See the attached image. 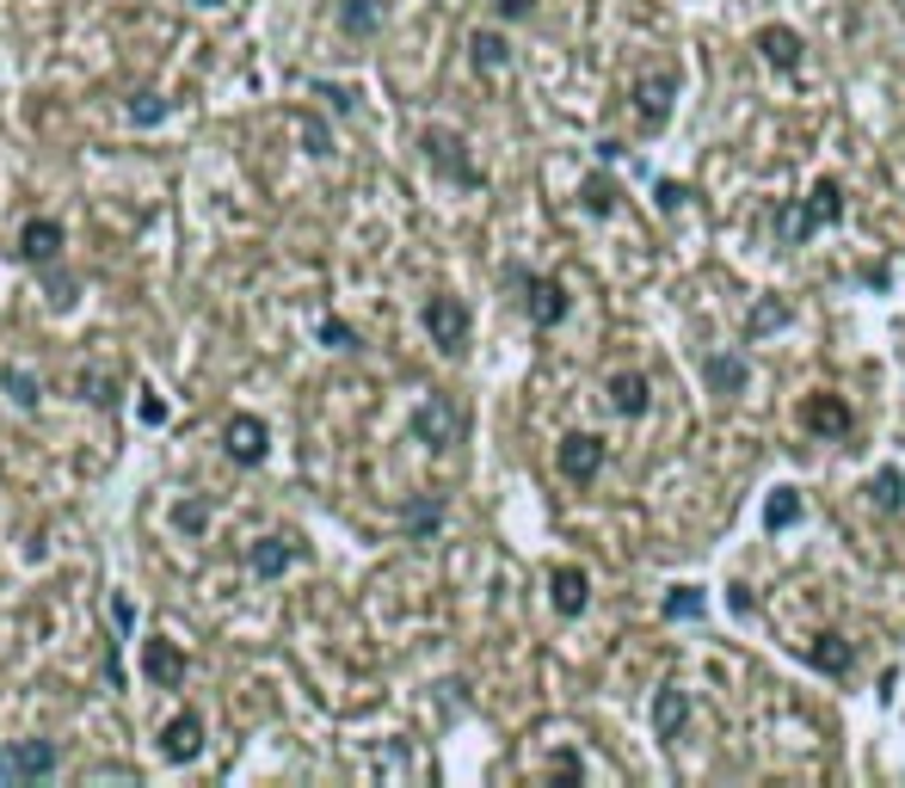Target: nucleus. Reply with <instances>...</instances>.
Instances as JSON below:
<instances>
[{
  "label": "nucleus",
  "instance_id": "obj_21",
  "mask_svg": "<svg viewBox=\"0 0 905 788\" xmlns=\"http://www.w3.org/2000/svg\"><path fill=\"white\" fill-rule=\"evenodd\" d=\"M708 382H715L720 395H739V382H746V363H739V358H708Z\"/></svg>",
  "mask_w": 905,
  "mask_h": 788
},
{
  "label": "nucleus",
  "instance_id": "obj_25",
  "mask_svg": "<svg viewBox=\"0 0 905 788\" xmlns=\"http://www.w3.org/2000/svg\"><path fill=\"white\" fill-rule=\"evenodd\" d=\"M438 523H444V511H438V506H426V499H419V506L407 511V530H414V536H431Z\"/></svg>",
  "mask_w": 905,
  "mask_h": 788
},
{
  "label": "nucleus",
  "instance_id": "obj_26",
  "mask_svg": "<svg viewBox=\"0 0 905 788\" xmlns=\"http://www.w3.org/2000/svg\"><path fill=\"white\" fill-rule=\"evenodd\" d=\"M130 118H136V123H160V118H167V99L136 93V99H130Z\"/></svg>",
  "mask_w": 905,
  "mask_h": 788
},
{
  "label": "nucleus",
  "instance_id": "obj_30",
  "mask_svg": "<svg viewBox=\"0 0 905 788\" xmlns=\"http://www.w3.org/2000/svg\"><path fill=\"white\" fill-rule=\"evenodd\" d=\"M666 610H672V616H703V591H678Z\"/></svg>",
  "mask_w": 905,
  "mask_h": 788
},
{
  "label": "nucleus",
  "instance_id": "obj_6",
  "mask_svg": "<svg viewBox=\"0 0 905 788\" xmlns=\"http://www.w3.org/2000/svg\"><path fill=\"white\" fill-rule=\"evenodd\" d=\"M142 678L160 684V690H173V684L186 678V654H179L173 641H142Z\"/></svg>",
  "mask_w": 905,
  "mask_h": 788
},
{
  "label": "nucleus",
  "instance_id": "obj_2",
  "mask_svg": "<svg viewBox=\"0 0 905 788\" xmlns=\"http://www.w3.org/2000/svg\"><path fill=\"white\" fill-rule=\"evenodd\" d=\"M266 443H271V431H266V419H253V413H235L222 426V450L235 456V462H266Z\"/></svg>",
  "mask_w": 905,
  "mask_h": 788
},
{
  "label": "nucleus",
  "instance_id": "obj_19",
  "mask_svg": "<svg viewBox=\"0 0 905 788\" xmlns=\"http://www.w3.org/2000/svg\"><path fill=\"white\" fill-rule=\"evenodd\" d=\"M339 26L358 31V38H364V31H376V26H382V0H346V7H339Z\"/></svg>",
  "mask_w": 905,
  "mask_h": 788
},
{
  "label": "nucleus",
  "instance_id": "obj_14",
  "mask_svg": "<svg viewBox=\"0 0 905 788\" xmlns=\"http://www.w3.org/2000/svg\"><path fill=\"white\" fill-rule=\"evenodd\" d=\"M610 401H616V413H647V376H635V370H616L610 376Z\"/></svg>",
  "mask_w": 905,
  "mask_h": 788
},
{
  "label": "nucleus",
  "instance_id": "obj_22",
  "mask_svg": "<svg viewBox=\"0 0 905 788\" xmlns=\"http://www.w3.org/2000/svg\"><path fill=\"white\" fill-rule=\"evenodd\" d=\"M838 186H832V179H819V186H813V203H807V216L813 222H838Z\"/></svg>",
  "mask_w": 905,
  "mask_h": 788
},
{
  "label": "nucleus",
  "instance_id": "obj_13",
  "mask_svg": "<svg viewBox=\"0 0 905 788\" xmlns=\"http://www.w3.org/2000/svg\"><path fill=\"white\" fill-rule=\"evenodd\" d=\"M672 93H678V81H672V74H659V81H640V87H635V106H640V118H647V123H666Z\"/></svg>",
  "mask_w": 905,
  "mask_h": 788
},
{
  "label": "nucleus",
  "instance_id": "obj_31",
  "mask_svg": "<svg viewBox=\"0 0 905 788\" xmlns=\"http://www.w3.org/2000/svg\"><path fill=\"white\" fill-rule=\"evenodd\" d=\"M530 7H536V0H493V13H499V19H524Z\"/></svg>",
  "mask_w": 905,
  "mask_h": 788
},
{
  "label": "nucleus",
  "instance_id": "obj_10",
  "mask_svg": "<svg viewBox=\"0 0 905 788\" xmlns=\"http://www.w3.org/2000/svg\"><path fill=\"white\" fill-rule=\"evenodd\" d=\"M19 253H26L31 266H50V259L62 253V222H50V216L26 222V235H19Z\"/></svg>",
  "mask_w": 905,
  "mask_h": 788
},
{
  "label": "nucleus",
  "instance_id": "obj_12",
  "mask_svg": "<svg viewBox=\"0 0 905 788\" xmlns=\"http://www.w3.org/2000/svg\"><path fill=\"white\" fill-rule=\"evenodd\" d=\"M567 315V290L555 278H530V321L536 327H555Z\"/></svg>",
  "mask_w": 905,
  "mask_h": 788
},
{
  "label": "nucleus",
  "instance_id": "obj_4",
  "mask_svg": "<svg viewBox=\"0 0 905 788\" xmlns=\"http://www.w3.org/2000/svg\"><path fill=\"white\" fill-rule=\"evenodd\" d=\"M0 770L13 776V782H38V776H50V770H56V746H43V739L7 746V751H0Z\"/></svg>",
  "mask_w": 905,
  "mask_h": 788
},
{
  "label": "nucleus",
  "instance_id": "obj_20",
  "mask_svg": "<svg viewBox=\"0 0 905 788\" xmlns=\"http://www.w3.org/2000/svg\"><path fill=\"white\" fill-rule=\"evenodd\" d=\"M0 382H7L13 407H38V401H43V382H38L31 370H19V363H13V370H0Z\"/></svg>",
  "mask_w": 905,
  "mask_h": 788
},
{
  "label": "nucleus",
  "instance_id": "obj_9",
  "mask_svg": "<svg viewBox=\"0 0 905 788\" xmlns=\"http://www.w3.org/2000/svg\"><path fill=\"white\" fill-rule=\"evenodd\" d=\"M684 721H690V696L672 690V684H666V690H653V734H659V739H678Z\"/></svg>",
  "mask_w": 905,
  "mask_h": 788
},
{
  "label": "nucleus",
  "instance_id": "obj_29",
  "mask_svg": "<svg viewBox=\"0 0 905 788\" xmlns=\"http://www.w3.org/2000/svg\"><path fill=\"white\" fill-rule=\"evenodd\" d=\"M320 339H327L334 351H351V346H358V333H351L346 321H327V327H320Z\"/></svg>",
  "mask_w": 905,
  "mask_h": 788
},
{
  "label": "nucleus",
  "instance_id": "obj_8",
  "mask_svg": "<svg viewBox=\"0 0 905 788\" xmlns=\"http://www.w3.org/2000/svg\"><path fill=\"white\" fill-rule=\"evenodd\" d=\"M160 751H167L173 764H186V758H198V751H203V721L191 715V708L167 721V734H160Z\"/></svg>",
  "mask_w": 905,
  "mask_h": 788
},
{
  "label": "nucleus",
  "instance_id": "obj_28",
  "mask_svg": "<svg viewBox=\"0 0 905 788\" xmlns=\"http://www.w3.org/2000/svg\"><path fill=\"white\" fill-rule=\"evenodd\" d=\"M173 523H179V530H186V536H203V523H210V511H203L198 499H191V506H179V518H173Z\"/></svg>",
  "mask_w": 905,
  "mask_h": 788
},
{
  "label": "nucleus",
  "instance_id": "obj_11",
  "mask_svg": "<svg viewBox=\"0 0 905 788\" xmlns=\"http://www.w3.org/2000/svg\"><path fill=\"white\" fill-rule=\"evenodd\" d=\"M290 561H296L290 536H259V542H253V573L259 579H284V573H290Z\"/></svg>",
  "mask_w": 905,
  "mask_h": 788
},
{
  "label": "nucleus",
  "instance_id": "obj_32",
  "mask_svg": "<svg viewBox=\"0 0 905 788\" xmlns=\"http://www.w3.org/2000/svg\"><path fill=\"white\" fill-rule=\"evenodd\" d=\"M198 7H222V0H198Z\"/></svg>",
  "mask_w": 905,
  "mask_h": 788
},
{
  "label": "nucleus",
  "instance_id": "obj_27",
  "mask_svg": "<svg viewBox=\"0 0 905 788\" xmlns=\"http://www.w3.org/2000/svg\"><path fill=\"white\" fill-rule=\"evenodd\" d=\"M764 518H770V530H783V523H795V518H800V499H795V493H776Z\"/></svg>",
  "mask_w": 905,
  "mask_h": 788
},
{
  "label": "nucleus",
  "instance_id": "obj_16",
  "mask_svg": "<svg viewBox=\"0 0 905 788\" xmlns=\"http://www.w3.org/2000/svg\"><path fill=\"white\" fill-rule=\"evenodd\" d=\"M468 50H475V68H487V74H499V68L511 62V43L499 38V31H475V38H468Z\"/></svg>",
  "mask_w": 905,
  "mask_h": 788
},
{
  "label": "nucleus",
  "instance_id": "obj_23",
  "mask_svg": "<svg viewBox=\"0 0 905 788\" xmlns=\"http://www.w3.org/2000/svg\"><path fill=\"white\" fill-rule=\"evenodd\" d=\"M807 654H813V666H826V671H844V666H851V654L838 647V635H819Z\"/></svg>",
  "mask_w": 905,
  "mask_h": 788
},
{
  "label": "nucleus",
  "instance_id": "obj_17",
  "mask_svg": "<svg viewBox=\"0 0 905 788\" xmlns=\"http://www.w3.org/2000/svg\"><path fill=\"white\" fill-rule=\"evenodd\" d=\"M426 154H431V161H438V167H450L456 179H475V167L463 161V142H456V136L431 130V136H426Z\"/></svg>",
  "mask_w": 905,
  "mask_h": 788
},
{
  "label": "nucleus",
  "instance_id": "obj_24",
  "mask_svg": "<svg viewBox=\"0 0 905 788\" xmlns=\"http://www.w3.org/2000/svg\"><path fill=\"white\" fill-rule=\"evenodd\" d=\"M80 395H87L93 407H111V401H118V382H111L106 370H93V376H80Z\"/></svg>",
  "mask_w": 905,
  "mask_h": 788
},
{
  "label": "nucleus",
  "instance_id": "obj_18",
  "mask_svg": "<svg viewBox=\"0 0 905 788\" xmlns=\"http://www.w3.org/2000/svg\"><path fill=\"white\" fill-rule=\"evenodd\" d=\"M807 426H813V431H826V438H838V431H851V413H844L832 395H819V401L807 407Z\"/></svg>",
  "mask_w": 905,
  "mask_h": 788
},
{
  "label": "nucleus",
  "instance_id": "obj_15",
  "mask_svg": "<svg viewBox=\"0 0 905 788\" xmlns=\"http://www.w3.org/2000/svg\"><path fill=\"white\" fill-rule=\"evenodd\" d=\"M764 62H776V68H795L800 62V38L788 26H764Z\"/></svg>",
  "mask_w": 905,
  "mask_h": 788
},
{
  "label": "nucleus",
  "instance_id": "obj_7",
  "mask_svg": "<svg viewBox=\"0 0 905 788\" xmlns=\"http://www.w3.org/2000/svg\"><path fill=\"white\" fill-rule=\"evenodd\" d=\"M548 598H555L560 616H579V610H586V598H591L586 567H555V573H548Z\"/></svg>",
  "mask_w": 905,
  "mask_h": 788
},
{
  "label": "nucleus",
  "instance_id": "obj_3",
  "mask_svg": "<svg viewBox=\"0 0 905 788\" xmlns=\"http://www.w3.org/2000/svg\"><path fill=\"white\" fill-rule=\"evenodd\" d=\"M555 462H560V475H567V481H591V475L604 468V438H591V431H573V438H560Z\"/></svg>",
  "mask_w": 905,
  "mask_h": 788
},
{
  "label": "nucleus",
  "instance_id": "obj_5",
  "mask_svg": "<svg viewBox=\"0 0 905 788\" xmlns=\"http://www.w3.org/2000/svg\"><path fill=\"white\" fill-rule=\"evenodd\" d=\"M414 431L431 443V450H444V443H456V431H463V419H456V407L444 401V395H431L426 407L414 413Z\"/></svg>",
  "mask_w": 905,
  "mask_h": 788
},
{
  "label": "nucleus",
  "instance_id": "obj_1",
  "mask_svg": "<svg viewBox=\"0 0 905 788\" xmlns=\"http://www.w3.org/2000/svg\"><path fill=\"white\" fill-rule=\"evenodd\" d=\"M426 333H431V346L463 351V339H468V308L456 302V296H431V302H426Z\"/></svg>",
  "mask_w": 905,
  "mask_h": 788
}]
</instances>
